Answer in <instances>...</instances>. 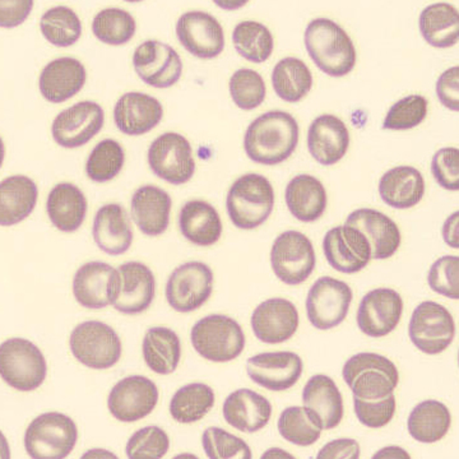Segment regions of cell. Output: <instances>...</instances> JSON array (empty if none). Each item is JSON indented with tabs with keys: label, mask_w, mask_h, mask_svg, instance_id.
Masks as SVG:
<instances>
[{
	"label": "cell",
	"mask_w": 459,
	"mask_h": 459,
	"mask_svg": "<svg viewBox=\"0 0 459 459\" xmlns=\"http://www.w3.org/2000/svg\"><path fill=\"white\" fill-rule=\"evenodd\" d=\"M226 422L243 433H256L267 427L272 416V404L267 398L252 389H238L223 403Z\"/></svg>",
	"instance_id": "f1b7e54d"
},
{
	"label": "cell",
	"mask_w": 459,
	"mask_h": 459,
	"mask_svg": "<svg viewBox=\"0 0 459 459\" xmlns=\"http://www.w3.org/2000/svg\"><path fill=\"white\" fill-rule=\"evenodd\" d=\"M86 68L74 57H59L42 69L39 87L45 100L60 104L77 95L86 83Z\"/></svg>",
	"instance_id": "83f0119b"
},
{
	"label": "cell",
	"mask_w": 459,
	"mask_h": 459,
	"mask_svg": "<svg viewBox=\"0 0 459 459\" xmlns=\"http://www.w3.org/2000/svg\"><path fill=\"white\" fill-rule=\"evenodd\" d=\"M305 410L322 430H332L343 419V398L334 380L327 376L310 377L303 391Z\"/></svg>",
	"instance_id": "d4e9b609"
},
{
	"label": "cell",
	"mask_w": 459,
	"mask_h": 459,
	"mask_svg": "<svg viewBox=\"0 0 459 459\" xmlns=\"http://www.w3.org/2000/svg\"><path fill=\"white\" fill-rule=\"evenodd\" d=\"M48 365L36 344L11 338L0 346V376L12 388L32 392L47 379Z\"/></svg>",
	"instance_id": "52a82bcc"
},
{
	"label": "cell",
	"mask_w": 459,
	"mask_h": 459,
	"mask_svg": "<svg viewBox=\"0 0 459 459\" xmlns=\"http://www.w3.org/2000/svg\"><path fill=\"white\" fill-rule=\"evenodd\" d=\"M235 49L249 62L264 63L273 53V36L270 30L255 21H244L232 32Z\"/></svg>",
	"instance_id": "b9f144b4"
},
{
	"label": "cell",
	"mask_w": 459,
	"mask_h": 459,
	"mask_svg": "<svg viewBox=\"0 0 459 459\" xmlns=\"http://www.w3.org/2000/svg\"><path fill=\"white\" fill-rule=\"evenodd\" d=\"M307 147L310 155L320 165L337 164L350 147V133L346 124L334 115H320L310 126Z\"/></svg>",
	"instance_id": "484cf974"
},
{
	"label": "cell",
	"mask_w": 459,
	"mask_h": 459,
	"mask_svg": "<svg viewBox=\"0 0 459 459\" xmlns=\"http://www.w3.org/2000/svg\"><path fill=\"white\" fill-rule=\"evenodd\" d=\"M435 180L442 188L457 192L459 190V151L446 147L437 151L431 162Z\"/></svg>",
	"instance_id": "db71d44e"
},
{
	"label": "cell",
	"mask_w": 459,
	"mask_h": 459,
	"mask_svg": "<svg viewBox=\"0 0 459 459\" xmlns=\"http://www.w3.org/2000/svg\"><path fill=\"white\" fill-rule=\"evenodd\" d=\"M78 429L65 413H42L33 420L25 434L27 455L33 459H63L74 451Z\"/></svg>",
	"instance_id": "8992f818"
},
{
	"label": "cell",
	"mask_w": 459,
	"mask_h": 459,
	"mask_svg": "<svg viewBox=\"0 0 459 459\" xmlns=\"http://www.w3.org/2000/svg\"><path fill=\"white\" fill-rule=\"evenodd\" d=\"M303 360L295 352L259 353L247 362L250 379L272 392L292 388L303 376Z\"/></svg>",
	"instance_id": "d6986e66"
},
{
	"label": "cell",
	"mask_w": 459,
	"mask_h": 459,
	"mask_svg": "<svg viewBox=\"0 0 459 459\" xmlns=\"http://www.w3.org/2000/svg\"><path fill=\"white\" fill-rule=\"evenodd\" d=\"M379 195L389 207L409 210L424 198V178L412 166H397L383 175L379 183Z\"/></svg>",
	"instance_id": "1f68e13d"
},
{
	"label": "cell",
	"mask_w": 459,
	"mask_h": 459,
	"mask_svg": "<svg viewBox=\"0 0 459 459\" xmlns=\"http://www.w3.org/2000/svg\"><path fill=\"white\" fill-rule=\"evenodd\" d=\"M428 115V100L421 95H411L395 102L386 114L383 129L409 131L424 122Z\"/></svg>",
	"instance_id": "c3c4849f"
},
{
	"label": "cell",
	"mask_w": 459,
	"mask_h": 459,
	"mask_svg": "<svg viewBox=\"0 0 459 459\" xmlns=\"http://www.w3.org/2000/svg\"><path fill=\"white\" fill-rule=\"evenodd\" d=\"M273 205V186L259 174L238 178L230 188L226 201L230 220L241 230L259 228L271 216Z\"/></svg>",
	"instance_id": "3957f363"
},
{
	"label": "cell",
	"mask_w": 459,
	"mask_h": 459,
	"mask_svg": "<svg viewBox=\"0 0 459 459\" xmlns=\"http://www.w3.org/2000/svg\"><path fill=\"white\" fill-rule=\"evenodd\" d=\"M342 377L355 397L362 400H380L394 394L400 382L397 367L373 352L352 356L344 364Z\"/></svg>",
	"instance_id": "277c9868"
},
{
	"label": "cell",
	"mask_w": 459,
	"mask_h": 459,
	"mask_svg": "<svg viewBox=\"0 0 459 459\" xmlns=\"http://www.w3.org/2000/svg\"><path fill=\"white\" fill-rule=\"evenodd\" d=\"M323 250L329 265L344 274L358 273L371 261L369 241L349 225L329 230L323 240Z\"/></svg>",
	"instance_id": "e0dca14e"
},
{
	"label": "cell",
	"mask_w": 459,
	"mask_h": 459,
	"mask_svg": "<svg viewBox=\"0 0 459 459\" xmlns=\"http://www.w3.org/2000/svg\"><path fill=\"white\" fill-rule=\"evenodd\" d=\"M285 199L290 212L301 222L319 220L327 208V192L312 175H298L287 184Z\"/></svg>",
	"instance_id": "d6a6232c"
},
{
	"label": "cell",
	"mask_w": 459,
	"mask_h": 459,
	"mask_svg": "<svg viewBox=\"0 0 459 459\" xmlns=\"http://www.w3.org/2000/svg\"><path fill=\"white\" fill-rule=\"evenodd\" d=\"M403 313V300L392 289H377L362 298L358 310V325L373 338L388 336L397 328Z\"/></svg>",
	"instance_id": "44dd1931"
},
{
	"label": "cell",
	"mask_w": 459,
	"mask_h": 459,
	"mask_svg": "<svg viewBox=\"0 0 459 459\" xmlns=\"http://www.w3.org/2000/svg\"><path fill=\"white\" fill-rule=\"evenodd\" d=\"M42 35L50 44L59 48H68L80 40L82 33L80 17L74 9L59 5L49 9L41 17Z\"/></svg>",
	"instance_id": "7bdbcfd3"
},
{
	"label": "cell",
	"mask_w": 459,
	"mask_h": 459,
	"mask_svg": "<svg viewBox=\"0 0 459 459\" xmlns=\"http://www.w3.org/2000/svg\"><path fill=\"white\" fill-rule=\"evenodd\" d=\"M214 406V392L204 383H192L180 388L170 402V413L180 424L201 421Z\"/></svg>",
	"instance_id": "60d3db41"
},
{
	"label": "cell",
	"mask_w": 459,
	"mask_h": 459,
	"mask_svg": "<svg viewBox=\"0 0 459 459\" xmlns=\"http://www.w3.org/2000/svg\"><path fill=\"white\" fill-rule=\"evenodd\" d=\"M272 270L277 279L290 286L300 285L312 276L316 264L312 240L290 230L274 240L271 250Z\"/></svg>",
	"instance_id": "9c48e42d"
},
{
	"label": "cell",
	"mask_w": 459,
	"mask_h": 459,
	"mask_svg": "<svg viewBox=\"0 0 459 459\" xmlns=\"http://www.w3.org/2000/svg\"><path fill=\"white\" fill-rule=\"evenodd\" d=\"M124 161L126 153L120 143L114 140L101 141L87 160V177L96 183H107L122 171Z\"/></svg>",
	"instance_id": "bcb514c9"
},
{
	"label": "cell",
	"mask_w": 459,
	"mask_h": 459,
	"mask_svg": "<svg viewBox=\"0 0 459 459\" xmlns=\"http://www.w3.org/2000/svg\"><path fill=\"white\" fill-rule=\"evenodd\" d=\"M148 164L160 179L181 186L192 179L195 171L192 146L179 133H165L148 150Z\"/></svg>",
	"instance_id": "8fae6325"
},
{
	"label": "cell",
	"mask_w": 459,
	"mask_h": 459,
	"mask_svg": "<svg viewBox=\"0 0 459 459\" xmlns=\"http://www.w3.org/2000/svg\"><path fill=\"white\" fill-rule=\"evenodd\" d=\"M299 124L286 111H268L250 124L244 137L247 157L256 164L279 165L294 153Z\"/></svg>",
	"instance_id": "6da1fadb"
},
{
	"label": "cell",
	"mask_w": 459,
	"mask_h": 459,
	"mask_svg": "<svg viewBox=\"0 0 459 459\" xmlns=\"http://www.w3.org/2000/svg\"><path fill=\"white\" fill-rule=\"evenodd\" d=\"M119 296L113 307L117 312L135 316L146 312L155 299L156 281L152 271L140 262H128L119 267Z\"/></svg>",
	"instance_id": "603a6c76"
},
{
	"label": "cell",
	"mask_w": 459,
	"mask_h": 459,
	"mask_svg": "<svg viewBox=\"0 0 459 459\" xmlns=\"http://www.w3.org/2000/svg\"><path fill=\"white\" fill-rule=\"evenodd\" d=\"M179 228L186 240L199 247L213 246L222 235L219 212L212 204L204 201H190L183 205Z\"/></svg>",
	"instance_id": "836d02e7"
},
{
	"label": "cell",
	"mask_w": 459,
	"mask_h": 459,
	"mask_svg": "<svg viewBox=\"0 0 459 459\" xmlns=\"http://www.w3.org/2000/svg\"><path fill=\"white\" fill-rule=\"evenodd\" d=\"M420 31L431 47L446 49L457 45L458 11L448 3L428 5L420 16Z\"/></svg>",
	"instance_id": "f35d334b"
},
{
	"label": "cell",
	"mask_w": 459,
	"mask_h": 459,
	"mask_svg": "<svg viewBox=\"0 0 459 459\" xmlns=\"http://www.w3.org/2000/svg\"><path fill=\"white\" fill-rule=\"evenodd\" d=\"M353 406L356 416L362 425L370 429H379L385 427L394 420L397 404L394 394L380 400H362L353 395Z\"/></svg>",
	"instance_id": "f5cc1de1"
},
{
	"label": "cell",
	"mask_w": 459,
	"mask_h": 459,
	"mask_svg": "<svg viewBox=\"0 0 459 459\" xmlns=\"http://www.w3.org/2000/svg\"><path fill=\"white\" fill-rule=\"evenodd\" d=\"M171 205L170 195L164 189L141 186L132 197V217L144 235L159 237L169 228Z\"/></svg>",
	"instance_id": "4dcf8cb0"
},
{
	"label": "cell",
	"mask_w": 459,
	"mask_h": 459,
	"mask_svg": "<svg viewBox=\"0 0 459 459\" xmlns=\"http://www.w3.org/2000/svg\"><path fill=\"white\" fill-rule=\"evenodd\" d=\"M170 448L169 435L159 427H147L133 434L126 444V457L131 459H160Z\"/></svg>",
	"instance_id": "f907efd6"
},
{
	"label": "cell",
	"mask_w": 459,
	"mask_h": 459,
	"mask_svg": "<svg viewBox=\"0 0 459 459\" xmlns=\"http://www.w3.org/2000/svg\"><path fill=\"white\" fill-rule=\"evenodd\" d=\"M205 455L211 459L253 458L249 446L221 428H208L202 437Z\"/></svg>",
	"instance_id": "681fc988"
},
{
	"label": "cell",
	"mask_w": 459,
	"mask_h": 459,
	"mask_svg": "<svg viewBox=\"0 0 459 459\" xmlns=\"http://www.w3.org/2000/svg\"><path fill=\"white\" fill-rule=\"evenodd\" d=\"M279 431L287 442L310 446L318 442L323 430L313 421L305 407L292 406L281 413Z\"/></svg>",
	"instance_id": "f6af8a7d"
},
{
	"label": "cell",
	"mask_w": 459,
	"mask_h": 459,
	"mask_svg": "<svg viewBox=\"0 0 459 459\" xmlns=\"http://www.w3.org/2000/svg\"><path fill=\"white\" fill-rule=\"evenodd\" d=\"M428 283L437 294L452 300L459 299V258L446 255L431 265L428 274Z\"/></svg>",
	"instance_id": "816d5d0a"
},
{
	"label": "cell",
	"mask_w": 459,
	"mask_h": 459,
	"mask_svg": "<svg viewBox=\"0 0 459 459\" xmlns=\"http://www.w3.org/2000/svg\"><path fill=\"white\" fill-rule=\"evenodd\" d=\"M35 181L23 175L9 177L0 183V223L13 226L32 213L38 202Z\"/></svg>",
	"instance_id": "e575fe53"
},
{
	"label": "cell",
	"mask_w": 459,
	"mask_h": 459,
	"mask_svg": "<svg viewBox=\"0 0 459 459\" xmlns=\"http://www.w3.org/2000/svg\"><path fill=\"white\" fill-rule=\"evenodd\" d=\"M120 273L104 262H90L75 273V300L87 309H104L114 305L119 296Z\"/></svg>",
	"instance_id": "9a60e30c"
},
{
	"label": "cell",
	"mask_w": 459,
	"mask_h": 459,
	"mask_svg": "<svg viewBox=\"0 0 459 459\" xmlns=\"http://www.w3.org/2000/svg\"><path fill=\"white\" fill-rule=\"evenodd\" d=\"M409 334L420 351L427 355H439L455 340V319L443 305L424 301L411 316Z\"/></svg>",
	"instance_id": "30bf717a"
},
{
	"label": "cell",
	"mask_w": 459,
	"mask_h": 459,
	"mask_svg": "<svg viewBox=\"0 0 459 459\" xmlns=\"http://www.w3.org/2000/svg\"><path fill=\"white\" fill-rule=\"evenodd\" d=\"M51 223L63 232H74L82 226L87 213V199L71 183H60L51 189L47 202Z\"/></svg>",
	"instance_id": "d590c367"
},
{
	"label": "cell",
	"mask_w": 459,
	"mask_h": 459,
	"mask_svg": "<svg viewBox=\"0 0 459 459\" xmlns=\"http://www.w3.org/2000/svg\"><path fill=\"white\" fill-rule=\"evenodd\" d=\"M135 20L129 12L119 8H108L93 18L92 32L100 41L108 45L126 44L134 36Z\"/></svg>",
	"instance_id": "ee69618b"
},
{
	"label": "cell",
	"mask_w": 459,
	"mask_h": 459,
	"mask_svg": "<svg viewBox=\"0 0 459 459\" xmlns=\"http://www.w3.org/2000/svg\"><path fill=\"white\" fill-rule=\"evenodd\" d=\"M105 122V114L98 102L82 101L62 111L54 120V140L65 148H78L89 143Z\"/></svg>",
	"instance_id": "ac0fdd59"
},
{
	"label": "cell",
	"mask_w": 459,
	"mask_h": 459,
	"mask_svg": "<svg viewBox=\"0 0 459 459\" xmlns=\"http://www.w3.org/2000/svg\"><path fill=\"white\" fill-rule=\"evenodd\" d=\"M265 83L262 75L253 69H238L230 80L232 101L243 110H255L265 99Z\"/></svg>",
	"instance_id": "7dc6e473"
},
{
	"label": "cell",
	"mask_w": 459,
	"mask_h": 459,
	"mask_svg": "<svg viewBox=\"0 0 459 459\" xmlns=\"http://www.w3.org/2000/svg\"><path fill=\"white\" fill-rule=\"evenodd\" d=\"M213 272L202 262H189L172 272L166 285V299L172 309L192 313L212 295Z\"/></svg>",
	"instance_id": "7c38bea8"
},
{
	"label": "cell",
	"mask_w": 459,
	"mask_h": 459,
	"mask_svg": "<svg viewBox=\"0 0 459 459\" xmlns=\"http://www.w3.org/2000/svg\"><path fill=\"white\" fill-rule=\"evenodd\" d=\"M252 328L261 342L283 343L299 328V312L286 299H270L256 307L252 316Z\"/></svg>",
	"instance_id": "7402d4cb"
},
{
	"label": "cell",
	"mask_w": 459,
	"mask_h": 459,
	"mask_svg": "<svg viewBox=\"0 0 459 459\" xmlns=\"http://www.w3.org/2000/svg\"><path fill=\"white\" fill-rule=\"evenodd\" d=\"M69 346L77 361L91 369H110L122 358V342L117 332L98 320L77 325L72 332Z\"/></svg>",
	"instance_id": "ba28073f"
},
{
	"label": "cell",
	"mask_w": 459,
	"mask_h": 459,
	"mask_svg": "<svg viewBox=\"0 0 459 459\" xmlns=\"http://www.w3.org/2000/svg\"><path fill=\"white\" fill-rule=\"evenodd\" d=\"M93 238L100 250L108 255H122L133 243L131 219L126 208L117 204L102 205L95 216Z\"/></svg>",
	"instance_id": "f546056e"
},
{
	"label": "cell",
	"mask_w": 459,
	"mask_h": 459,
	"mask_svg": "<svg viewBox=\"0 0 459 459\" xmlns=\"http://www.w3.org/2000/svg\"><path fill=\"white\" fill-rule=\"evenodd\" d=\"M195 351L212 362L235 360L246 347V334L237 320L221 314L205 316L190 333Z\"/></svg>",
	"instance_id": "5b68a950"
},
{
	"label": "cell",
	"mask_w": 459,
	"mask_h": 459,
	"mask_svg": "<svg viewBox=\"0 0 459 459\" xmlns=\"http://www.w3.org/2000/svg\"><path fill=\"white\" fill-rule=\"evenodd\" d=\"M272 84L274 92L283 101L299 102L312 90V72L299 57H285L274 66Z\"/></svg>",
	"instance_id": "ab89813d"
},
{
	"label": "cell",
	"mask_w": 459,
	"mask_h": 459,
	"mask_svg": "<svg viewBox=\"0 0 459 459\" xmlns=\"http://www.w3.org/2000/svg\"><path fill=\"white\" fill-rule=\"evenodd\" d=\"M437 95L444 107L459 111V68L452 66L440 75L437 82Z\"/></svg>",
	"instance_id": "11a10c76"
},
{
	"label": "cell",
	"mask_w": 459,
	"mask_h": 459,
	"mask_svg": "<svg viewBox=\"0 0 459 459\" xmlns=\"http://www.w3.org/2000/svg\"><path fill=\"white\" fill-rule=\"evenodd\" d=\"M138 77L148 86L168 89L180 80L183 63L179 54L164 42L148 40L141 44L133 56Z\"/></svg>",
	"instance_id": "2e32d148"
},
{
	"label": "cell",
	"mask_w": 459,
	"mask_h": 459,
	"mask_svg": "<svg viewBox=\"0 0 459 459\" xmlns=\"http://www.w3.org/2000/svg\"><path fill=\"white\" fill-rule=\"evenodd\" d=\"M305 48L320 71L331 77H343L356 65L351 38L342 27L328 18H316L307 27Z\"/></svg>",
	"instance_id": "7a4b0ae2"
},
{
	"label": "cell",
	"mask_w": 459,
	"mask_h": 459,
	"mask_svg": "<svg viewBox=\"0 0 459 459\" xmlns=\"http://www.w3.org/2000/svg\"><path fill=\"white\" fill-rule=\"evenodd\" d=\"M344 225L352 226L364 234L369 241L371 258H391L401 246V231L397 223L386 216L371 208H361L347 217Z\"/></svg>",
	"instance_id": "cb8c5ba5"
},
{
	"label": "cell",
	"mask_w": 459,
	"mask_h": 459,
	"mask_svg": "<svg viewBox=\"0 0 459 459\" xmlns=\"http://www.w3.org/2000/svg\"><path fill=\"white\" fill-rule=\"evenodd\" d=\"M159 403V388L146 377H124L114 385L108 398L111 415L122 422L147 418Z\"/></svg>",
	"instance_id": "5bb4252c"
},
{
	"label": "cell",
	"mask_w": 459,
	"mask_h": 459,
	"mask_svg": "<svg viewBox=\"0 0 459 459\" xmlns=\"http://www.w3.org/2000/svg\"><path fill=\"white\" fill-rule=\"evenodd\" d=\"M33 2H2V27H16L29 17Z\"/></svg>",
	"instance_id": "6f0895ef"
},
{
	"label": "cell",
	"mask_w": 459,
	"mask_h": 459,
	"mask_svg": "<svg viewBox=\"0 0 459 459\" xmlns=\"http://www.w3.org/2000/svg\"><path fill=\"white\" fill-rule=\"evenodd\" d=\"M164 117L159 100L141 92H128L117 100L114 120L119 131L128 135H142L152 131Z\"/></svg>",
	"instance_id": "4316f807"
},
{
	"label": "cell",
	"mask_w": 459,
	"mask_h": 459,
	"mask_svg": "<svg viewBox=\"0 0 459 459\" xmlns=\"http://www.w3.org/2000/svg\"><path fill=\"white\" fill-rule=\"evenodd\" d=\"M318 459H359L360 458V444L353 439H337L325 444L320 449Z\"/></svg>",
	"instance_id": "9f6ffc18"
},
{
	"label": "cell",
	"mask_w": 459,
	"mask_h": 459,
	"mask_svg": "<svg viewBox=\"0 0 459 459\" xmlns=\"http://www.w3.org/2000/svg\"><path fill=\"white\" fill-rule=\"evenodd\" d=\"M142 352L147 367L153 373L170 376L179 367L180 338L172 329L165 327L148 329L142 343Z\"/></svg>",
	"instance_id": "8d00e7d4"
},
{
	"label": "cell",
	"mask_w": 459,
	"mask_h": 459,
	"mask_svg": "<svg viewBox=\"0 0 459 459\" xmlns=\"http://www.w3.org/2000/svg\"><path fill=\"white\" fill-rule=\"evenodd\" d=\"M177 35L184 49L201 59H213L225 48L221 23L205 12H188L177 23Z\"/></svg>",
	"instance_id": "ffe728a7"
},
{
	"label": "cell",
	"mask_w": 459,
	"mask_h": 459,
	"mask_svg": "<svg viewBox=\"0 0 459 459\" xmlns=\"http://www.w3.org/2000/svg\"><path fill=\"white\" fill-rule=\"evenodd\" d=\"M452 416L448 407L439 401L428 400L419 403L407 420V429L420 443L434 444L442 440L449 431Z\"/></svg>",
	"instance_id": "74e56055"
},
{
	"label": "cell",
	"mask_w": 459,
	"mask_h": 459,
	"mask_svg": "<svg viewBox=\"0 0 459 459\" xmlns=\"http://www.w3.org/2000/svg\"><path fill=\"white\" fill-rule=\"evenodd\" d=\"M351 287L343 281L322 277L310 289L307 298V318L314 328L329 331L346 319L352 303Z\"/></svg>",
	"instance_id": "4fadbf2b"
},
{
	"label": "cell",
	"mask_w": 459,
	"mask_h": 459,
	"mask_svg": "<svg viewBox=\"0 0 459 459\" xmlns=\"http://www.w3.org/2000/svg\"><path fill=\"white\" fill-rule=\"evenodd\" d=\"M458 217L459 212H455L446 220L443 226V238L446 243L451 247L458 249Z\"/></svg>",
	"instance_id": "680465c9"
}]
</instances>
